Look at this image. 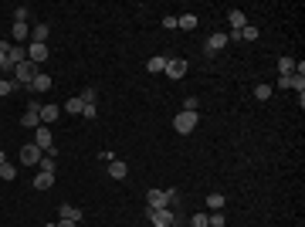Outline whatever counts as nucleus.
<instances>
[{
    "instance_id": "obj_1",
    "label": "nucleus",
    "mask_w": 305,
    "mask_h": 227,
    "mask_svg": "<svg viewBox=\"0 0 305 227\" xmlns=\"http://www.w3.org/2000/svg\"><path fill=\"white\" fill-rule=\"evenodd\" d=\"M197 122H200V119H197V112H180V115L173 119V129H176L180 136H190V132L197 129Z\"/></svg>"
},
{
    "instance_id": "obj_2",
    "label": "nucleus",
    "mask_w": 305,
    "mask_h": 227,
    "mask_svg": "<svg viewBox=\"0 0 305 227\" xmlns=\"http://www.w3.org/2000/svg\"><path fill=\"white\" fill-rule=\"evenodd\" d=\"M38 75V65H31V61H20V65H14V85H31Z\"/></svg>"
},
{
    "instance_id": "obj_3",
    "label": "nucleus",
    "mask_w": 305,
    "mask_h": 227,
    "mask_svg": "<svg viewBox=\"0 0 305 227\" xmlns=\"http://www.w3.org/2000/svg\"><path fill=\"white\" fill-rule=\"evenodd\" d=\"M20 126L24 129H38L41 126V102H27V109L20 115Z\"/></svg>"
},
{
    "instance_id": "obj_4",
    "label": "nucleus",
    "mask_w": 305,
    "mask_h": 227,
    "mask_svg": "<svg viewBox=\"0 0 305 227\" xmlns=\"http://www.w3.org/2000/svg\"><path fill=\"white\" fill-rule=\"evenodd\" d=\"M51 143H55V136H51V129H48V126H38V129H34V146H38V150L44 152V150H55Z\"/></svg>"
},
{
    "instance_id": "obj_5",
    "label": "nucleus",
    "mask_w": 305,
    "mask_h": 227,
    "mask_svg": "<svg viewBox=\"0 0 305 227\" xmlns=\"http://www.w3.org/2000/svg\"><path fill=\"white\" fill-rule=\"evenodd\" d=\"M166 75L173 78V81H180V78L187 75V61H183V58H170V61H166Z\"/></svg>"
},
{
    "instance_id": "obj_6",
    "label": "nucleus",
    "mask_w": 305,
    "mask_h": 227,
    "mask_svg": "<svg viewBox=\"0 0 305 227\" xmlns=\"http://www.w3.org/2000/svg\"><path fill=\"white\" fill-rule=\"evenodd\" d=\"M20 163H24V166H34V163H41V150H38L34 143L20 146Z\"/></svg>"
},
{
    "instance_id": "obj_7",
    "label": "nucleus",
    "mask_w": 305,
    "mask_h": 227,
    "mask_svg": "<svg viewBox=\"0 0 305 227\" xmlns=\"http://www.w3.org/2000/svg\"><path fill=\"white\" fill-rule=\"evenodd\" d=\"M27 61L31 65H38V61H48V44H27Z\"/></svg>"
},
{
    "instance_id": "obj_8",
    "label": "nucleus",
    "mask_w": 305,
    "mask_h": 227,
    "mask_svg": "<svg viewBox=\"0 0 305 227\" xmlns=\"http://www.w3.org/2000/svg\"><path fill=\"white\" fill-rule=\"evenodd\" d=\"M295 75V58L292 55H282L278 58V78H292Z\"/></svg>"
},
{
    "instance_id": "obj_9",
    "label": "nucleus",
    "mask_w": 305,
    "mask_h": 227,
    "mask_svg": "<svg viewBox=\"0 0 305 227\" xmlns=\"http://www.w3.org/2000/svg\"><path fill=\"white\" fill-rule=\"evenodd\" d=\"M224 44H228V34H221V31H217V34H210V38H207L204 51H207V55H214V51H221Z\"/></svg>"
},
{
    "instance_id": "obj_10",
    "label": "nucleus",
    "mask_w": 305,
    "mask_h": 227,
    "mask_svg": "<svg viewBox=\"0 0 305 227\" xmlns=\"http://www.w3.org/2000/svg\"><path fill=\"white\" fill-rule=\"evenodd\" d=\"M61 221L81 224V207H75V204H61Z\"/></svg>"
},
{
    "instance_id": "obj_11",
    "label": "nucleus",
    "mask_w": 305,
    "mask_h": 227,
    "mask_svg": "<svg viewBox=\"0 0 305 227\" xmlns=\"http://www.w3.org/2000/svg\"><path fill=\"white\" fill-rule=\"evenodd\" d=\"M166 55H152L150 61H146V72H152V75H159V72H166Z\"/></svg>"
},
{
    "instance_id": "obj_12",
    "label": "nucleus",
    "mask_w": 305,
    "mask_h": 227,
    "mask_svg": "<svg viewBox=\"0 0 305 227\" xmlns=\"http://www.w3.org/2000/svg\"><path fill=\"white\" fill-rule=\"evenodd\" d=\"M126 173H129V170H126L122 159H109V176H112V180H126Z\"/></svg>"
},
{
    "instance_id": "obj_13",
    "label": "nucleus",
    "mask_w": 305,
    "mask_h": 227,
    "mask_svg": "<svg viewBox=\"0 0 305 227\" xmlns=\"http://www.w3.org/2000/svg\"><path fill=\"white\" fill-rule=\"evenodd\" d=\"M27 88H31V92H48V88H51V78L44 75V72H38V75H34V81H31Z\"/></svg>"
},
{
    "instance_id": "obj_14",
    "label": "nucleus",
    "mask_w": 305,
    "mask_h": 227,
    "mask_svg": "<svg viewBox=\"0 0 305 227\" xmlns=\"http://www.w3.org/2000/svg\"><path fill=\"white\" fill-rule=\"evenodd\" d=\"M146 207H152V210H156V207H166V193H163V190H150V193H146Z\"/></svg>"
},
{
    "instance_id": "obj_15",
    "label": "nucleus",
    "mask_w": 305,
    "mask_h": 227,
    "mask_svg": "<svg viewBox=\"0 0 305 227\" xmlns=\"http://www.w3.org/2000/svg\"><path fill=\"white\" fill-rule=\"evenodd\" d=\"M27 38H31V34H27V24H14V27H10V41H14V44H24Z\"/></svg>"
},
{
    "instance_id": "obj_16",
    "label": "nucleus",
    "mask_w": 305,
    "mask_h": 227,
    "mask_svg": "<svg viewBox=\"0 0 305 227\" xmlns=\"http://www.w3.org/2000/svg\"><path fill=\"white\" fill-rule=\"evenodd\" d=\"M31 41L34 44H48V24H34L31 27Z\"/></svg>"
},
{
    "instance_id": "obj_17",
    "label": "nucleus",
    "mask_w": 305,
    "mask_h": 227,
    "mask_svg": "<svg viewBox=\"0 0 305 227\" xmlns=\"http://www.w3.org/2000/svg\"><path fill=\"white\" fill-rule=\"evenodd\" d=\"M61 115V109L58 105H41V126H48V122H55Z\"/></svg>"
},
{
    "instance_id": "obj_18",
    "label": "nucleus",
    "mask_w": 305,
    "mask_h": 227,
    "mask_svg": "<svg viewBox=\"0 0 305 227\" xmlns=\"http://www.w3.org/2000/svg\"><path fill=\"white\" fill-rule=\"evenodd\" d=\"M55 187V173H38L34 176V190H51Z\"/></svg>"
},
{
    "instance_id": "obj_19",
    "label": "nucleus",
    "mask_w": 305,
    "mask_h": 227,
    "mask_svg": "<svg viewBox=\"0 0 305 227\" xmlns=\"http://www.w3.org/2000/svg\"><path fill=\"white\" fill-rule=\"evenodd\" d=\"M228 20H230V31H241V27H248V20H244V10H228Z\"/></svg>"
},
{
    "instance_id": "obj_20",
    "label": "nucleus",
    "mask_w": 305,
    "mask_h": 227,
    "mask_svg": "<svg viewBox=\"0 0 305 227\" xmlns=\"http://www.w3.org/2000/svg\"><path fill=\"white\" fill-rule=\"evenodd\" d=\"M10 61H14V65L27 61V48H24V44H10Z\"/></svg>"
},
{
    "instance_id": "obj_21",
    "label": "nucleus",
    "mask_w": 305,
    "mask_h": 227,
    "mask_svg": "<svg viewBox=\"0 0 305 227\" xmlns=\"http://www.w3.org/2000/svg\"><path fill=\"white\" fill-rule=\"evenodd\" d=\"M204 204H207V210H210V214H214V210H224V204H228V200H224V197H221V193H210V197H207V200H204Z\"/></svg>"
},
{
    "instance_id": "obj_22",
    "label": "nucleus",
    "mask_w": 305,
    "mask_h": 227,
    "mask_svg": "<svg viewBox=\"0 0 305 227\" xmlns=\"http://www.w3.org/2000/svg\"><path fill=\"white\" fill-rule=\"evenodd\" d=\"M176 27H183V31H193V27H197V14H183V17H176Z\"/></svg>"
},
{
    "instance_id": "obj_23",
    "label": "nucleus",
    "mask_w": 305,
    "mask_h": 227,
    "mask_svg": "<svg viewBox=\"0 0 305 227\" xmlns=\"http://www.w3.org/2000/svg\"><path fill=\"white\" fill-rule=\"evenodd\" d=\"M81 109H85V102H81V98H68V102H65V112H72V115H81Z\"/></svg>"
},
{
    "instance_id": "obj_24",
    "label": "nucleus",
    "mask_w": 305,
    "mask_h": 227,
    "mask_svg": "<svg viewBox=\"0 0 305 227\" xmlns=\"http://www.w3.org/2000/svg\"><path fill=\"white\" fill-rule=\"evenodd\" d=\"M237 41H258V27H254V24L241 27V38H237Z\"/></svg>"
},
{
    "instance_id": "obj_25",
    "label": "nucleus",
    "mask_w": 305,
    "mask_h": 227,
    "mask_svg": "<svg viewBox=\"0 0 305 227\" xmlns=\"http://www.w3.org/2000/svg\"><path fill=\"white\" fill-rule=\"evenodd\" d=\"M254 98L258 102H268L271 98V85H254Z\"/></svg>"
},
{
    "instance_id": "obj_26",
    "label": "nucleus",
    "mask_w": 305,
    "mask_h": 227,
    "mask_svg": "<svg viewBox=\"0 0 305 227\" xmlns=\"http://www.w3.org/2000/svg\"><path fill=\"white\" fill-rule=\"evenodd\" d=\"M78 98H81L85 105H95V102H98V92H95V88H85V92H81Z\"/></svg>"
},
{
    "instance_id": "obj_27",
    "label": "nucleus",
    "mask_w": 305,
    "mask_h": 227,
    "mask_svg": "<svg viewBox=\"0 0 305 227\" xmlns=\"http://www.w3.org/2000/svg\"><path fill=\"white\" fill-rule=\"evenodd\" d=\"M27 14H31L27 7H17V10H14V24H27Z\"/></svg>"
},
{
    "instance_id": "obj_28",
    "label": "nucleus",
    "mask_w": 305,
    "mask_h": 227,
    "mask_svg": "<svg viewBox=\"0 0 305 227\" xmlns=\"http://www.w3.org/2000/svg\"><path fill=\"white\" fill-rule=\"evenodd\" d=\"M41 173H55V156H41Z\"/></svg>"
},
{
    "instance_id": "obj_29",
    "label": "nucleus",
    "mask_w": 305,
    "mask_h": 227,
    "mask_svg": "<svg viewBox=\"0 0 305 227\" xmlns=\"http://www.w3.org/2000/svg\"><path fill=\"white\" fill-rule=\"evenodd\" d=\"M14 176H17V170H14L10 163H3V166H0V180H14Z\"/></svg>"
},
{
    "instance_id": "obj_30",
    "label": "nucleus",
    "mask_w": 305,
    "mask_h": 227,
    "mask_svg": "<svg viewBox=\"0 0 305 227\" xmlns=\"http://www.w3.org/2000/svg\"><path fill=\"white\" fill-rule=\"evenodd\" d=\"M288 88H295L299 95H305V78L302 75H292V85H288Z\"/></svg>"
},
{
    "instance_id": "obj_31",
    "label": "nucleus",
    "mask_w": 305,
    "mask_h": 227,
    "mask_svg": "<svg viewBox=\"0 0 305 227\" xmlns=\"http://www.w3.org/2000/svg\"><path fill=\"white\" fill-rule=\"evenodd\" d=\"M197 105H200V102H197V95H187V102H183V112H197Z\"/></svg>"
},
{
    "instance_id": "obj_32",
    "label": "nucleus",
    "mask_w": 305,
    "mask_h": 227,
    "mask_svg": "<svg viewBox=\"0 0 305 227\" xmlns=\"http://www.w3.org/2000/svg\"><path fill=\"white\" fill-rule=\"evenodd\" d=\"M190 224H193V227H207V214H193Z\"/></svg>"
},
{
    "instance_id": "obj_33",
    "label": "nucleus",
    "mask_w": 305,
    "mask_h": 227,
    "mask_svg": "<svg viewBox=\"0 0 305 227\" xmlns=\"http://www.w3.org/2000/svg\"><path fill=\"white\" fill-rule=\"evenodd\" d=\"M95 115H98L95 105H85V109H81V119H95Z\"/></svg>"
},
{
    "instance_id": "obj_34",
    "label": "nucleus",
    "mask_w": 305,
    "mask_h": 227,
    "mask_svg": "<svg viewBox=\"0 0 305 227\" xmlns=\"http://www.w3.org/2000/svg\"><path fill=\"white\" fill-rule=\"evenodd\" d=\"M14 92V81H7V78H0V95H10Z\"/></svg>"
},
{
    "instance_id": "obj_35",
    "label": "nucleus",
    "mask_w": 305,
    "mask_h": 227,
    "mask_svg": "<svg viewBox=\"0 0 305 227\" xmlns=\"http://www.w3.org/2000/svg\"><path fill=\"white\" fill-rule=\"evenodd\" d=\"M163 27H170V31H173V27H176V17H173V14H166V17H163Z\"/></svg>"
},
{
    "instance_id": "obj_36",
    "label": "nucleus",
    "mask_w": 305,
    "mask_h": 227,
    "mask_svg": "<svg viewBox=\"0 0 305 227\" xmlns=\"http://www.w3.org/2000/svg\"><path fill=\"white\" fill-rule=\"evenodd\" d=\"M58 227H78V224H72V221H58Z\"/></svg>"
},
{
    "instance_id": "obj_37",
    "label": "nucleus",
    "mask_w": 305,
    "mask_h": 227,
    "mask_svg": "<svg viewBox=\"0 0 305 227\" xmlns=\"http://www.w3.org/2000/svg\"><path fill=\"white\" fill-rule=\"evenodd\" d=\"M3 163H7V156H3V150H0V166H3Z\"/></svg>"
},
{
    "instance_id": "obj_38",
    "label": "nucleus",
    "mask_w": 305,
    "mask_h": 227,
    "mask_svg": "<svg viewBox=\"0 0 305 227\" xmlns=\"http://www.w3.org/2000/svg\"><path fill=\"white\" fill-rule=\"evenodd\" d=\"M44 227H58V224H44Z\"/></svg>"
},
{
    "instance_id": "obj_39",
    "label": "nucleus",
    "mask_w": 305,
    "mask_h": 227,
    "mask_svg": "<svg viewBox=\"0 0 305 227\" xmlns=\"http://www.w3.org/2000/svg\"><path fill=\"white\" fill-rule=\"evenodd\" d=\"M150 227H156V224H150Z\"/></svg>"
}]
</instances>
